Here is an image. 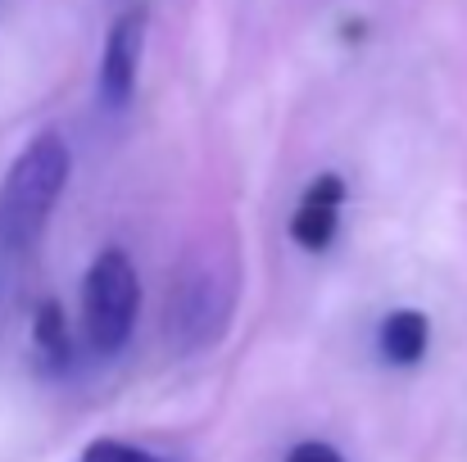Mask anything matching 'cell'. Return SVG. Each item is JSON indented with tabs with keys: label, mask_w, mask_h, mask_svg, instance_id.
Listing matches in <instances>:
<instances>
[{
	"label": "cell",
	"mask_w": 467,
	"mask_h": 462,
	"mask_svg": "<svg viewBox=\"0 0 467 462\" xmlns=\"http://www.w3.org/2000/svg\"><path fill=\"white\" fill-rule=\"evenodd\" d=\"M286 462H345V458H340V449L327 445V440H300V445L286 454Z\"/></svg>",
	"instance_id": "obj_9"
},
{
	"label": "cell",
	"mask_w": 467,
	"mask_h": 462,
	"mask_svg": "<svg viewBox=\"0 0 467 462\" xmlns=\"http://www.w3.org/2000/svg\"><path fill=\"white\" fill-rule=\"evenodd\" d=\"M32 354L46 376H64L73 367V331L59 300H41L32 308Z\"/></svg>",
	"instance_id": "obj_7"
},
{
	"label": "cell",
	"mask_w": 467,
	"mask_h": 462,
	"mask_svg": "<svg viewBox=\"0 0 467 462\" xmlns=\"http://www.w3.org/2000/svg\"><path fill=\"white\" fill-rule=\"evenodd\" d=\"M141 313V277L123 245H105L82 277V340L96 358H119Z\"/></svg>",
	"instance_id": "obj_3"
},
{
	"label": "cell",
	"mask_w": 467,
	"mask_h": 462,
	"mask_svg": "<svg viewBox=\"0 0 467 462\" xmlns=\"http://www.w3.org/2000/svg\"><path fill=\"white\" fill-rule=\"evenodd\" d=\"M431 349V317L422 308H390L377 326V354L390 367H418Z\"/></svg>",
	"instance_id": "obj_6"
},
{
	"label": "cell",
	"mask_w": 467,
	"mask_h": 462,
	"mask_svg": "<svg viewBox=\"0 0 467 462\" xmlns=\"http://www.w3.org/2000/svg\"><path fill=\"white\" fill-rule=\"evenodd\" d=\"M78 462H163L159 454H150V449H141V445H128V440H91L82 454H78Z\"/></svg>",
	"instance_id": "obj_8"
},
{
	"label": "cell",
	"mask_w": 467,
	"mask_h": 462,
	"mask_svg": "<svg viewBox=\"0 0 467 462\" xmlns=\"http://www.w3.org/2000/svg\"><path fill=\"white\" fill-rule=\"evenodd\" d=\"M345 195L349 190H345V177L340 172H317L309 186H305V195H300V204L291 213V241L300 250H309V254L331 250V241L340 231Z\"/></svg>",
	"instance_id": "obj_5"
},
{
	"label": "cell",
	"mask_w": 467,
	"mask_h": 462,
	"mask_svg": "<svg viewBox=\"0 0 467 462\" xmlns=\"http://www.w3.org/2000/svg\"><path fill=\"white\" fill-rule=\"evenodd\" d=\"M236 259L227 250H200L191 254L172 286H168V304H163V331L168 344H177L182 354H200L213 349L236 313Z\"/></svg>",
	"instance_id": "obj_2"
},
{
	"label": "cell",
	"mask_w": 467,
	"mask_h": 462,
	"mask_svg": "<svg viewBox=\"0 0 467 462\" xmlns=\"http://www.w3.org/2000/svg\"><path fill=\"white\" fill-rule=\"evenodd\" d=\"M73 177V150L59 132H36L0 177V250L27 254L41 245L55 204Z\"/></svg>",
	"instance_id": "obj_1"
},
{
	"label": "cell",
	"mask_w": 467,
	"mask_h": 462,
	"mask_svg": "<svg viewBox=\"0 0 467 462\" xmlns=\"http://www.w3.org/2000/svg\"><path fill=\"white\" fill-rule=\"evenodd\" d=\"M146 32H150V5L132 0L109 18L105 46H100V68H96V96L109 114H123L137 96L141 82V59H146Z\"/></svg>",
	"instance_id": "obj_4"
}]
</instances>
